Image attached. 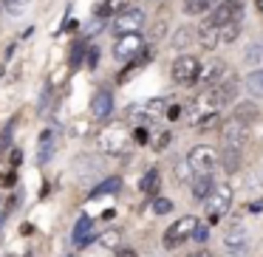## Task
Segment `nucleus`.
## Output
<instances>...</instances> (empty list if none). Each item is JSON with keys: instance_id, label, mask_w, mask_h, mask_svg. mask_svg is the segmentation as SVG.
Wrapping results in <instances>:
<instances>
[{"instance_id": "nucleus-4", "label": "nucleus", "mask_w": 263, "mask_h": 257, "mask_svg": "<svg viewBox=\"0 0 263 257\" xmlns=\"http://www.w3.org/2000/svg\"><path fill=\"white\" fill-rule=\"evenodd\" d=\"M198 74H201V63L193 54H181L173 63V82H178V85H193V82H198Z\"/></svg>"}, {"instance_id": "nucleus-25", "label": "nucleus", "mask_w": 263, "mask_h": 257, "mask_svg": "<svg viewBox=\"0 0 263 257\" xmlns=\"http://www.w3.org/2000/svg\"><path fill=\"white\" fill-rule=\"evenodd\" d=\"M240 23H243V20L221 26V29H218V34H221V43H232V40H238V34H240Z\"/></svg>"}, {"instance_id": "nucleus-14", "label": "nucleus", "mask_w": 263, "mask_h": 257, "mask_svg": "<svg viewBox=\"0 0 263 257\" xmlns=\"http://www.w3.org/2000/svg\"><path fill=\"white\" fill-rule=\"evenodd\" d=\"M110 110H114V96H110L108 91H97L91 99V113L97 116V119H108Z\"/></svg>"}, {"instance_id": "nucleus-12", "label": "nucleus", "mask_w": 263, "mask_h": 257, "mask_svg": "<svg viewBox=\"0 0 263 257\" xmlns=\"http://www.w3.org/2000/svg\"><path fill=\"white\" fill-rule=\"evenodd\" d=\"M57 153V136L54 130H43L40 142H37V164H48Z\"/></svg>"}, {"instance_id": "nucleus-22", "label": "nucleus", "mask_w": 263, "mask_h": 257, "mask_svg": "<svg viewBox=\"0 0 263 257\" xmlns=\"http://www.w3.org/2000/svg\"><path fill=\"white\" fill-rule=\"evenodd\" d=\"M139 187H142V192H144V195H156V192H159V187H161V175H159V170H150L147 175L142 178V184H139Z\"/></svg>"}, {"instance_id": "nucleus-13", "label": "nucleus", "mask_w": 263, "mask_h": 257, "mask_svg": "<svg viewBox=\"0 0 263 257\" xmlns=\"http://www.w3.org/2000/svg\"><path fill=\"white\" fill-rule=\"evenodd\" d=\"M223 76H227V65H223L221 60H215V63H210L206 68H201L198 82H201V85H206V88H212V85H218Z\"/></svg>"}, {"instance_id": "nucleus-5", "label": "nucleus", "mask_w": 263, "mask_h": 257, "mask_svg": "<svg viewBox=\"0 0 263 257\" xmlns=\"http://www.w3.org/2000/svg\"><path fill=\"white\" fill-rule=\"evenodd\" d=\"M195 226H198V218H193V215L178 218V221L164 232V246H167V249H178L184 240L193 238V229H195Z\"/></svg>"}, {"instance_id": "nucleus-7", "label": "nucleus", "mask_w": 263, "mask_h": 257, "mask_svg": "<svg viewBox=\"0 0 263 257\" xmlns=\"http://www.w3.org/2000/svg\"><path fill=\"white\" fill-rule=\"evenodd\" d=\"M144 26V12L142 9H125L122 14H116V23H114V34H136L139 29Z\"/></svg>"}, {"instance_id": "nucleus-37", "label": "nucleus", "mask_w": 263, "mask_h": 257, "mask_svg": "<svg viewBox=\"0 0 263 257\" xmlns=\"http://www.w3.org/2000/svg\"><path fill=\"white\" fill-rule=\"evenodd\" d=\"M116 257H139V254H136V249H119Z\"/></svg>"}, {"instance_id": "nucleus-39", "label": "nucleus", "mask_w": 263, "mask_h": 257, "mask_svg": "<svg viewBox=\"0 0 263 257\" xmlns=\"http://www.w3.org/2000/svg\"><path fill=\"white\" fill-rule=\"evenodd\" d=\"M187 257H210V251H193V254H187Z\"/></svg>"}, {"instance_id": "nucleus-32", "label": "nucleus", "mask_w": 263, "mask_h": 257, "mask_svg": "<svg viewBox=\"0 0 263 257\" xmlns=\"http://www.w3.org/2000/svg\"><path fill=\"white\" fill-rule=\"evenodd\" d=\"M161 108H167V99H153V102H147V110H153V113H159Z\"/></svg>"}, {"instance_id": "nucleus-34", "label": "nucleus", "mask_w": 263, "mask_h": 257, "mask_svg": "<svg viewBox=\"0 0 263 257\" xmlns=\"http://www.w3.org/2000/svg\"><path fill=\"white\" fill-rule=\"evenodd\" d=\"M206 234H210V232H206V226H201V223L193 229V238L195 240H206Z\"/></svg>"}, {"instance_id": "nucleus-3", "label": "nucleus", "mask_w": 263, "mask_h": 257, "mask_svg": "<svg viewBox=\"0 0 263 257\" xmlns=\"http://www.w3.org/2000/svg\"><path fill=\"white\" fill-rule=\"evenodd\" d=\"M238 20H243V0H221V3H215L212 6V14L206 23L212 26H227V23H238Z\"/></svg>"}, {"instance_id": "nucleus-1", "label": "nucleus", "mask_w": 263, "mask_h": 257, "mask_svg": "<svg viewBox=\"0 0 263 257\" xmlns=\"http://www.w3.org/2000/svg\"><path fill=\"white\" fill-rule=\"evenodd\" d=\"M187 164L193 170V175H206V172H212L218 167V150L210 147V144H198V147L190 150Z\"/></svg>"}, {"instance_id": "nucleus-10", "label": "nucleus", "mask_w": 263, "mask_h": 257, "mask_svg": "<svg viewBox=\"0 0 263 257\" xmlns=\"http://www.w3.org/2000/svg\"><path fill=\"white\" fill-rule=\"evenodd\" d=\"M142 48H144V43H142V37H139V31L136 34H122L114 46V57L116 60H133V57L142 54Z\"/></svg>"}, {"instance_id": "nucleus-11", "label": "nucleus", "mask_w": 263, "mask_h": 257, "mask_svg": "<svg viewBox=\"0 0 263 257\" xmlns=\"http://www.w3.org/2000/svg\"><path fill=\"white\" fill-rule=\"evenodd\" d=\"M223 246H227L232 254H243L246 246H249V234H246V229L240 226V223L229 226L227 232H223Z\"/></svg>"}, {"instance_id": "nucleus-43", "label": "nucleus", "mask_w": 263, "mask_h": 257, "mask_svg": "<svg viewBox=\"0 0 263 257\" xmlns=\"http://www.w3.org/2000/svg\"><path fill=\"white\" fill-rule=\"evenodd\" d=\"M9 257H12V254H9Z\"/></svg>"}, {"instance_id": "nucleus-9", "label": "nucleus", "mask_w": 263, "mask_h": 257, "mask_svg": "<svg viewBox=\"0 0 263 257\" xmlns=\"http://www.w3.org/2000/svg\"><path fill=\"white\" fill-rule=\"evenodd\" d=\"M246 133H249V127H246V125H240L238 119H232V116H229V119L223 122V127H221V139H223V147H232V150H243Z\"/></svg>"}, {"instance_id": "nucleus-16", "label": "nucleus", "mask_w": 263, "mask_h": 257, "mask_svg": "<svg viewBox=\"0 0 263 257\" xmlns=\"http://www.w3.org/2000/svg\"><path fill=\"white\" fill-rule=\"evenodd\" d=\"M198 43H201V48H206V51H212V48L221 46L218 26H212V23H204V26H201V29H198Z\"/></svg>"}, {"instance_id": "nucleus-30", "label": "nucleus", "mask_w": 263, "mask_h": 257, "mask_svg": "<svg viewBox=\"0 0 263 257\" xmlns=\"http://www.w3.org/2000/svg\"><path fill=\"white\" fill-rule=\"evenodd\" d=\"M99 243L108 246V249H116L119 246V229H108L105 234H99Z\"/></svg>"}, {"instance_id": "nucleus-29", "label": "nucleus", "mask_w": 263, "mask_h": 257, "mask_svg": "<svg viewBox=\"0 0 263 257\" xmlns=\"http://www.w3.org/2000/svg\"><path fill=\"white\" fill-rule=\"evenodd\" d=\"M190 40H193V31H190L187 26H181V29L176 31V37H173V46H176V48H187Z\"/></svg>"}, {"instance_id": "nucleus-23", "label": "nucleus", "mask_w": 263, "mask_h": 257, "mask_svg": "<svg viewBox=\"0 0 263 257\" xmlns=\"http://www.w3.org/2000/svg\"><path fill=\"white\" fill-rule=\"evenodd\" d=\"M122 187V178H105L99 187L91 189V198H99V195H110V192H119Z\"/></svg>"}, {"instance_id": "nucleus-36", "label": "nucleus", "mask_w": 263, "mask_h": 257, "mask_svg": "<svg viewBox=\"0 0 263 257\" xmlns=\"http://www.w3.org/2000/svg\"><path fill=\"white\" fill-rule=\"evenodd\" d=\"M170 139H173L170 133H161V136H159V144H156V147H159V150H164L167 144H170Z\"/></svg>"}, {"instance_id": "nucleus-42", "label": "nucleus", "mask_w": 263, "mask_h": 257, "mask_svg": "<svg viewBox=\"0 0 263 257\" xmlns=\"http://www.w3.org/2000/svg\"><path fill=\"white\" fill-rule=\"evenodd\" d=\"M26 257H34V254H26Z\"/></svg>"}, {"instance_id": "nucleus-33", "label": "nucleus", "mask_w": 263, "mask_h": 257, "mask_svg": "<svg viewBox=\"0 0 263 257\" xmlns=\"http://www.w3.org/2000/svg\"><path fill=\"white\" fill-rule=\"evenodd\" d=\"M181 113H184V110L178 108V105H170V110H167V119L176 122V119H181Z\"/></svg>"}, {"instance_id": "nucleus-28", "label": "nucleus", "mask_w": 263, "mask_h": 257, "mask_svg": "<svg viewBox=\"0 0 263 257\" xmlns=\"http://www.w3.org/2000/svg\"><path fill=\"white\" fill-rule=\"evenodd\" d=\"M26 6H29V0H3V12L9 14H23Z\"/></svg>"}, {"instance_id": "nucleus-35", "label": "nucleus", "mask_w": 263, "mask_h": 257, "mask_svg": "<svg viewBox=\"0 0 263 257\" xmlns=\"http://www.w3.org/2000/svg\"><path fill=\"white\" fill-rule=\"evenodd\" d=\"M133 139H136L139 144H147V130H144V127H136V133H133Z\"/></svg>"}, {"instance_id": "nucleus-17", "label": "nucleus", "mask_w": 263, "mask_h": 257, "mask_svg": "<svg viewBox=\"0 0 263 257\" xmlns=\"http://www.w3.org/2000/svg\"><path fill=\"white\" fill-rule=\"evenodd\" d=\"M260 116V110H257V105L255 102H240V105H235V113H232V119H238L240 125H246L249 127L252 122Z\"/></svg>"}, {"instance_id": "nucleus-8", "label": "nucleus", "mask_w": 263, "mask_h": 257, "mask_svg": "<svg viewBox=\"0 0 263 257\" xmlns=\"http://www.w3.org/2000/svg\"><path fill=\"white\" fill-rule=\"evenodd\" d=\"M99 150L102 153H108V155H116V153H122V147H125V130H122V125H108L102 133H99Z\"/></svg>"}, {"instance_id": "nucleus-44", "label": "nucleus", "mask_w": 263, "mask_h": 257, "mask_svg": "<svg viewBox=\"0 0 263 257\" xmlns=\"http://www.w3.org/2000/svg\"><path fill=\"white\" fill-rule=\"evenodd\" d=\"M71 257H74V254H71Z\"/></svg>"}, {"instance_id": "nucleus-31", "label": "nucleus", "mask_w": 263, "mask_h": 257, "mask_svg": "<svg viewBox=\"0 0 263 257\" xmlns=\"http://www.w3.org/2000/svg\"><path fill=\"white\" fill-rule=\"evenodd\" d=\"M153 212L156 215H167V212H173V201L170 198H156L153 201Z\"/></svg>"}, {"instance_id": "nucleus-2", "label": "nucleus", "mask_w": 263, "mask_h": 257, "mask_svg": "<svg viewBox=\"0 0 263 257\" xmlns=\"http://www.w3.org/2000/svg\"><path fill=\"white\" fill-rule=\"evenodd\" d=\"M204 204H206V212H210V221L215 223L218 218L232 206V187H229V184H215V187L210 189V195L204 198Z\"/></svg>"}, {"instance_id": "nucleus-15", "label": "nucleus", "mask_w": 263, "mask_h": 257, "mask_svg": "<svg viewBox=\"0 0 263 257\" xmlns=\"http://www.w3.org/2000/svg\"><path fill=\"white\" fill-rule=\"evenodd\" d=\"M125 9H130V0H99L97 6H93V14L97 17H116Z\"/></svg>"}, {"instance_id": "nucleus-21", "label": "nucleus", "mask_w": 263, "mask_h": 257, "mask_svg": "<svg viewBox=\"0 0 263 257\" xmlns=\"http://www.w3.org/2000/svg\"><path fill=\"white\" fill-rule=\"evenodd\" d=\"M221 0H184V14H204Z\"/></svg>"}, {"instance_id": "nucleus-26", "label": "nucleus", "mask_w": 263, "mask_h": 257, "mask_svg": "<svg viewBox=\"0 0 263 257\" xmlns=\"http://www.w3.org/2000/svg\"><path fill=\"white\" fill-rule=\"evenodd\" d=\"M243 63H246V65H257V63H263V43H255V46L246 48Z\"/></svg>"}, {"instance_id": "nucleus-20", "label": "nucleus", "mask_w": 263, "mask_h": 257, "mask_svg": "<svg viewBox=\"0 0 263 257\" xmlns=\"http://www.w3.org/2000/svg\"><path fill=\"white\" fill-rule=\"evenodd\" d=\"M240 153H243V150L223 147V153L218 155V164H223V170H227V172H235L240 167Z\"/></svg>"}, {"instance_id": "nucleus-40", "label": "nucleus", "mask_w": 263, "mask_h": 257, "mask_svg": "<svg viewBox=\"0 0 263 257\" xmlns=\"http://www.w3.org/2000/svg\"><path fill=\"white\" fill-rule=\"evenodd\" d=\"M257 9H260V12H263V0H257Z\"/></svg>"}, {"instance_id": "nucleus-6", "label": "nucleus", "mask_w": 263, "mask_h": 257, "mask_svg": "<svg viewBox=\"0 0 263 257\" xmlns=\"http://www.w3.org/2000/svg\"><path fill=\"white\" fill-rule=\"evenodd\" d=\"M238 88H240V82H238V76H232V74H227L218 85H212L210 88V96H212V102H215V108H223V105L235 102Z\"/></svg>"}, {"instance_id": "nucleus-38", "label": "nucleus", "mask_w": 263, "mask_h": 257, "mask_svg": "<svg viewBox=\"0 0 263 257\" xmlns=\"http://www.w3.org/2000/svg\"><path fill=\"white\" fill-rule=\"evenodd\" d=\"M20 159H23V155H20V150H14V153H12V164L17 167V164H20Z\"/></svg>"}, {"instance_id": "nucleus-27", "label": "nucleus", "mask_w": 263, "mask_h": 257, "mask_svg": "<svg viewBox=\"0 0 263 257\" xmlns=\"http://www.w3.org/2000/svg\"><path fill=\"white\" fill-rule=\"evenodd\" d=\"M176 178H178V181H181V184H190V181H193V170H190L187 159L176 161Z\"/></svg>"}, {"instance_id": "nucleus-19", "label": "nucleus", "mask_w": 263, "mask_h": 257, "mask_svg": "<svg viewBox=\"0 0 263 257\" xmlns=\"http://www.w3.org/2000/svg\"><path fill=\"white\" fill-rule=\"evenodd\" d=\"M193 198L204 201L206 195H210V189L215 187V181H212V172H206V175H193Z\"/></svg>"}, {"instance_id": "nucleus-41", "label": "nucleus", "mask_w": 263, "mask_h": 257, "mask_svg": "<svg viewBox=\"0 0 263 257\" xmlns=\"http://www.w3.org/2000/svg\"><path fill=\"white\" fill-rule=\"evenodd\" d=\"M0 12H3V0H0Z\"/></svg>"}, {"instance_id": "nucleus-24", "label": "nucleus", "mask_w": 263, "mask_h": 257, "mask_svg": "<svg viewBox=\"0 0 263 257\" xmlns=\"http://www.w3.org/2000/svg\"><path fill=\"white\" fill-rule=\"evenodd\" d=\"M246 88H249V93H255V96H263V68L252 71V74L246 76Z\"/></svg>"}, {"instance_id": "nucleus-18", "label": "nucleus", "mask_w": 263, "mask_h": 257, "mask_svg": "<svg viewBox=\"0 0 263 257\" xmlns=\"http://www.w3.org/2000/svg\"><path fill=\"white\" fill-rule=\"evenodd\" d=\"M91 240H93V221L88 215H82L80 223H77V229H74V243L85 246V243H91Z\"/></svg>"}]
</instances>
